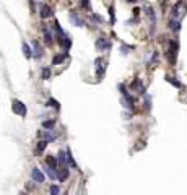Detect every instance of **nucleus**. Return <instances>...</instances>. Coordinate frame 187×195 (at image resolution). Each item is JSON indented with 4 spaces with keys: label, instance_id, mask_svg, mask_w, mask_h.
Returning <instances> with one entry per match:
<instances>
[{
    "label": "nucleus",
    "instance_id": "obj_1",
    "mask_svg": "<svg viewBox=\"0 0 187 195\" xmlns=\"http://www.w3.org/2000/svg\"><path fill=\"white\" fill-rule=\"evenodd\" d=\"M177 50H179V42H177L176 39H171V41H169V50H168V59H169V62H171L172 65L176 63Z\"/></svg>",
    "mask_w": 187,
    "mask_h": 195
},
{
    "label": "nucleus",
    "instance_id": "obj_2",
    "mask_svg": "<svg viewBox=\"0 0 187 195\" xmlns=\"http://www.w3.org/2000/svg\"><path fill=\"white\" fill-rule=\"evenodd\" d=\"M12 109H13V112L15 114H18V115H21V117H25L26 115V106L21 103V101H18V99H13V106H12Z\"/></svg>",
    "mask_w": 187,
    "mask_h": 195
},
{
    "label": "nucleus",
    "instance_id": "obj_3",
    "mask_svg": "<svg viewBox=\"0 0 187 195\" xmlns=\"http://www.w3.org/2000/svg\"><path fill=\"white\" fill-rule=\"evenodd\" d=\"M31 177H33V180L34 182H38V184H42L44 182V174L41 172V169H38V168H33V171H31Z\"/></svg>",
    "mask_w": 187,
    "mask_h": 195
},
{
    "label": "nucleus",
    "instance_id": "obj_4",
    "mask_svg": "<svg viewBox=\"0 0 187 195\" xmlns=\"http://www.w3.org/2000/svg\"><path fill=\"white\" fill-rule=\"evenodd\" d=\"M96 75H98V78L101 80L103 78V75H104V70H106V65H104V62H103V59L99 57V59H96Z\"/></svg>",
    "mask_w": 187,
    "mask_h": 195
},
{
    "label": "nucleus",
    "instance_id": "obj_5",
    "mask_svg": "<svg viewBox=\"0 0 187 195\" xmlns=\"http://www.w3.org/2000/svg\"><path fill=\"white\" fill-rule=\"evenodd\" d=\"M39 15H41V18L52 16V8H51L49 5H46V3H41V7H39Z\"/></svg>",
    "mask_w": 187,
    "mask_h": 195
},
{
    "label": "nucleus",
    "instance_id": "obj_6",
    "mask_svg": "<svg viewBox=\"0 0 187 195\" xmlns=\"http://www.w3.org/2000/svg\"><path fill=\"white\" fill-rule=\"evenodd\" d=\"M96 47L99 50H107V49H111V42L107 41V39H104V38H99L96 41Z\"/></svg>",
    "mask_w": 187,
    "mask_h": 195
},
{
    "label": "nucleus",
    "instance_id": "obj_7",
    "mask_svg": "<svg viewBox=\"0 0 187 195\" xmlns=\"http://www.w3.org/2000/svg\"><path fill=\"white\" fill-rule=\"evenodd\" d=\"M130 88L135 90L137 93H140V95H143V93H145V86L142 85V81L138 80V78H135V80H133V83L130 85Z\"/></svg>",
    "mask_w": 187,
    "mask_h": 195
},
{
    "label": "nucleus",
    "instance_id": "obj_8",
    "mask_svg": "<svg viewBox=\"0 0 187 195\" xmlns=\"http://www.w3.org/2000/svg\"><path fill=\"white\" fill-rule=\"evenodd\" d=\"M46 164L49 166V169H57V158L55 156H47Z\"/></svg>",
    "mask_w": 187,
    "mask_h": 195
},
{
    "label": "nucleus",
    "instance_id": "obj_9",
    "mask_svg": "<svg viewBox=\"0 0 187 195\" xmlns=\"http://www.w3.org/2000/svg\"><path fill=\"white\" fill-rule=\"evenodd\" d=\"M65 59H67V52H62V54H59V55L54 57V59H52V63H54V65H59V63H62Z\"/></svg>",
    "mask_w": 187,
    "mask_h": 195
},
{
    "label": "nucleus",
    "instance_id": "obj_10",
    "mask_svg": "<svg viewBox=\"0 0 187 195\" xmlns=\"http://www.w3.org/2000/svg\"><path fill=\"white\" fill-rule=\"evenodd\" d=\"M21 49H23V55L26 57V59H30V57H33V50L31 47L26 44V42H23V46H21Z\"/></svg>",
    "mask_w": 187,
    "mask_h": 195
},
{
    "label": "nucleus",
    "instance_id": "obj_11",
    "mask_svg": "<svg viewBox=\"0 0 187 195\" xmlns=\"http://www.w3.org/2000/svg\"><path fill=\"white\" fill-rule=\"evenodd\" d=\"M169 28H171L172 31H179V30H181V21L171 20V21H169Z\"/></svg>",
    "mask_w": 187,
    "mask_h": 195
},
{
    "label": "nucleus",
    "instance_id": "obj_12",
    "mask_svg": "<svg viewBox=\"0 0 187 195\" xmlns=\"http://www.w3.org/2000/svg\"><path fill=\"white\" fill-rule=\"evenodd\" d=\"M166 81L168 83H171L172 86H176V88H182V85H181V81H177V80H174L172 77H166Z\"/></svg>",
    "mask_w": 187,
    "mask_h": 195
},
{
    "label": "nucleus",
    "instance_id": "obj_13",
    "mask_svg": "<svg viewBox=\"0 0 187 195\" xmlns=\"http://www.w3.org/2000/svg\"><path fill=\"white\" fill-rule=\"evenodd\" d=\"M46 146H47V142H46V140H41V142L38 143V148H36V151H38V153H42V151L46 150Z\"/></svg>",
    "mask_w": 187,
    "mask_h": 195
},
{
    "label": "nucleus",
    "instance_id": "obj_14",
    "mask_svg": "<svg viewBox=\"0 0 187 195\" xmlns=\"http://www.w3.org/2000/svg\"><path fill=\"white\" fill-rule=\"evenodd\" d=\"M41 73H42V78H44V80H49V78H51V68L44 67L41 70Z\"/></svg>",
    "mask_w": 187,
    "mask_h": 195
},
{
    "label": "nucleus",
    "instance_id": "obj_15",
    "mask_svg": "<svg viewBox=\"0 0 187 195\" xmlns=\"http://www.w3.org/2000/svg\"><path fill=\"white\" fill-rule=\"evenodd\" d=\"M42 33H44V38H46V42H47V44H52V36H51V33H49L46 28H42Z\"/></svg>",
    "mask_w": 187,
    "mask_h": 195
},
{
    "label": "nucleus",
    "instance_id": "obj_16",
    "mask_svg": "<svg viewBox=\"0 0 187 195\" xmlns=\"http://www.w3.org/2000/svg\"><path fill=\"white\" fill-rule=\"evenodd\" d=\"M54 125H55V120H44L42 122V127L44 128H54Z\"/></svg>",
    "mask_w": 187,
    "mask_h": 195
},
{
    "label": "nucleus",
    "instance_id": "obj_17",
    "mask_svg": "<svg viewBox=\"0 0 187 195\" xmlns=\"http://www.w3.org/2000/svg\"><path fill=\"white\" fill-rule=\"evenodd\" d=\"M70 18H72V21H73V23H75L77 26H82V25H83V21H82L80 18H78V16L75 15V13H72V16H70Z\"/></svg>",
    "mask_w": 187,
    "mask_h": 195
},
{
    "label": "nucleus",
    "instance_id": "obj_18",
    "mask_svg": "<svg viewBox=\"0 0 187 195\" xmlns=\"http://www.w3.org/2000/svg\"><path fill=\"white\" fill-rule=\"evenodd\" d=\"M47 106H51V107H55V109H60V106H59V103H57V101H55V99H52V98H51V99H49V101H47Z\"/></svg>",
    "mask_w": 187,
    "mask_h": 195
},
{
    "label": "nucleus",
    "instance_id": "obj_19",
    "mask_svg": "<svg viewBox=\"0 0 187 195\" xmlns=\"http://www.w3.org/2000/svg\"><path fill=\"white\" fill-rule=\"evenodd\" d=\"M33 46H34V54H36V55H41V46H39V42L34 41Z\"/></svg>",
    "mask_w": 187,
    "mask_h": 195
},
{
    "label": "nucleus",
    "instance_id": "obj_20",
    "mask_svg": "<svg viewBox=\"0 0 187 195\" xmlns=\"http://www.w3.org/2000/svg\"><path fill=\"white\" fill-rule=\"evenodd\" d=\"M67 177H68V171H67V168H65V169H62V171H60L59 179H60V180H63V179H67Z\"/></svg>",
    "mask_w": 187,
    "mask_h": 195
},
{
    "label": "nucleus",
    "instance_id": "obj_21",
    "mask_svg": "<svg viewBox=\"0 0 187 195\" xmlns=\"http://www.w3.org/2000/svg\"><path fill=\"white\" fill-rule=\"evenodd\" d=\"M109 16H111V23H116V15H114V7H109Z\"/></svg>",
    "mask_w": 187,
    "mask_h": 195
},
{
    "label": "nucleus",
    "instance_id": "obj_22",
    "mask_svg": "<svg viewBox=\"0 0 187 195\" xmlns=\"http://www.w3.org/2000/svg\"><path fill=\"white\" fill-rule=\"evenodd\" d=\"M67 160H68V164L72 166V168H75V169H77V163L73 161V158H72V155H70V151H68V156H67Z\"/></svg>",
    "mask_w": 187,
    "mask_h": 195
},
{
    "label": "nucleus",
    "instance_id": "obj_23",
    "mask_svg": "<svg viewBox=\"0 0 187 195\" xmlns=\"http://www.w3.org/2000/svg\"><path fill=\"white\" fill-rule=\"evenodd\" d=\"M59 192H60V190H59V187H57V185H52V187H51V195H59Z\"/></svg>",
    "mask_w": 187,
    "mask_h": 195
},
{
    "label": "nucleus",
    "instance_id": "obj_24",
    "mask_svg": "<svg viewBox=\"0 0 187 195\" xmlns=\"http://www.w3.org/2000/svg\"><path fill=\"white\" fill-rule=\"evenodd\" d=\"M132 49H133V46H122L120 50H122V54H129L127 50H132Z\"/></svg>",
    "mask_w": 187,
    "mask_h": 195
},
{
    "label": "nucleus",
    "instance_id": "obj_25",
    "mask_svg": "<svg viewBox=\"0 0 187 195\" xmlns=\"http://www.w3.org/2000/svg\"><path fill=\"white\" fill-rule=\"evenodd\" d=\"M80 5H82V8H90V0H82Z\"/></svg>",
    "mask_w": 187,
    "mask_h": 195
},
{
    "label": "nucleus",
    "instance_id": "obj_26",
    "mask_svg": "<svg viewBox=\"0 0 187 195\" xmlns=\"http://www.w3.org/2000/svg\"><path fill=\"white\" fill-rule=\"evenodd\" d=\"M59 161L63 164V163H65V153H63V151H60V153H59Z\"/></svg>",
    "mask_w": 187,
    "mask_h": 195
},
{
    "label": "nucleus",
    "instance_id": "obj_27",
    "mask_svg": "<svg viewBox=\"0 0 187 195\" xmlns=\"http://www.w3.org/2000/svg\"><path fill=\"white\" fill-rule=\"evenodd\" d=\"M93 18H95L96 21H99V23H101V21H103V18H101V16H98V15H93Z\"/></svg>",
    "mask_w": 187,
    "mask_h": 195
},
{
    "label": "nucleus",
    "instance_id": "obj_28",
    "mask_svg": "<svg viewBox=\"0 0 187 195\" xmlns=\"http://www.w3.org/2000/svg\"><path fill=\"white\" fill-rule=\"evenodd\" d=\"M127 2H130V3H135V2H138V0H127Z\"/></svg>",
    "mask_w": 187,
    "mask_h": 195
}]
</instances>
